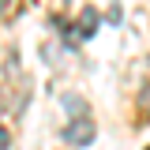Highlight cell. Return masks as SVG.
<instances>
[{
    "label": "cell",
    "mask_w": 150,
    "mask_h": 150,
    "mask_svg": "<svg viewBox=\"0 0 150 150\" xmlns=\"http://www.w3.org/2000/svg\"><path fill=\"white\" fill-rule=\"evenodd\" d=\"M60 135H64V143H71V146H90L94 135H98V128H94L90 116H75V120L60 131Z\"/></svg>",
    "instance_id": "6da1fadb"
},
{
    "label": "cell",
    "mask_w": 150,
    "mask_h": 150,
    "mask_svg": "<svg viewBox=\"0 0 150 150\" xmlns=\"http://www.w3.org/2000/svg\"><path fill=\"white\" fill-rule=\"evenodd\" d=\"M139 105H143V112H150V86H143V94H139Z\"/></svg>",
    "instance_id": "277c9868"
},
{
    "label": "cell",
    "mask_w": 150,
    "mask_h": 150,
    "mask_svg": "<svg viewBox=\"0 0 150 150\" xmlns=\"http://www.w3.org/2000/svg\"><path fill=\"white\" fill-rule=\"evenodd\" d=\"M64 109L71 112V120H75V116H86V101L75 98V94H64Z\"/></svg>",
    "instance_id": "3957f363"
},
{
    "label": "cell",
    "mask_w": 150,
    "mask_h": 150,
    "mask_svg": "<svg viewBox=\"0 0 150 150\" xmlns=\"http://www.w3.org/2000/svg\"><path fill=\"white\" fill-rule=\"evenodd\" d=\"M11 146V135H8V128H0V150H8Z\"/></svg>",
    "instance_id": "5b68a950"
},
{
    "label": "cell",
    "mask_w": 150,
    "mask_h": 150,
    "mask_svg": "<svg viewBox=\"0 0 150 150\" xmlns=\"http://www.w3.org/2000/svg\"><path fill=\"white\" fill-rule=\"evenodd\" d=\"M98 11H94V8H83V11H79V30H75V41H79V38H90L94 30H98Z\"/></svg>",
    "instance_id": "7a4b0ae2"
},
{
    "label": "cell",
    "mask_w": 150,
    "mask_h": 150,
    "mask_svg": "<svg viewBox=\"0 0 150 150\" xmlns=\"http://www.w3.org/2000/svg\"><path fill=\"white\" fill-rule=\"evenodd\" d=\"M0 11H8V0H0Z\"/></svg>",
    "instance_id": "8992f818"
}]
</instances>
